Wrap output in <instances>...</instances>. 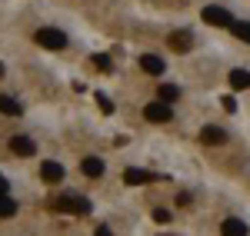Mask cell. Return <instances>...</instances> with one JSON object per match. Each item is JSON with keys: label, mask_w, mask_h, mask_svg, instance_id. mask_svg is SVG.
Masks as SVG:
<instances>
[{"label": "cell", "mask_w": 250, "mask_h": 236, "mask_svg": "<svg viewBox=\"0 0 250 236\" xmlns=\"http://www.w3.org/2000/svg\"><path fill=\"white\" fill-rule=\"evenodd\" d=\"M0 77H3V63H0Z\"/></svg>", "instance_id": "24"}, {"label": "cell", "mask_w": 250, "mask_h": 236, "mask_svg": "<svg viewBox=\"0 0 250 236\" xmlns=\"http://www.w3.org/2000/svg\"><path fill=\"white\" fill-rule=\"evenodd\" d=\"M140 67H144L147 73H164V60H160V57H154V54L140 57Z\"/></svg>", "instance_id": "12"}, {"label": "cell", "mask_w": 250, "mask_h": 236, "mask_svg": "<svg viewBox=\"0 0 250 236\" xmlns=\"http://www.w3.org/2000/svg\"><path fill=\"white\" fill-rule=\"evenodd\" d=\"M94 63L100 67V70H110V57H104V54H97V57H94Z\"/></svg>", "instance_id": "18"}, {"label": "cell", "mask_w": 250, "mask_h": 236, "mask_svg": "<svg viewBox=\"0 0 250 236\" xmlns=\"http://www.w3.org/2000/svg\"><path fill=\"white\" fill-rule=\"evenodd\" d=\"M230 87L247 90V87H250V70H230Z\"/></svg>", "instance_id": "16"}, {"label": "cell", "mask_w": 250, "mask_h": 236, "mask_svg": "<svg viewBox=\"0 0 250 236\" xmlns=\"http://www.w3.org/2000/svg\"><path fill=\"white\" fill-rule=\"evenodd\" d=\"M144 117L150 120V123H167V120L173 117V107H170V103L154 100V103H147V107H144Z\"/></svg>", "instance_id": "3"}, {"label": "cell", "mask_w": 250, "mask_h": 236, "mask_svg": "<svg viewBox=\"0 0 250 236\" xmlns=\"http://www.w3.org/2000/svg\"><path fill=\"white\" fill-rule=\"evenodd\" d=\"M154 219L157 223H167L170 219V210H154Z\"/></svg>", "instance_id": "20"}, {"label": "cell", "mask_w": 250, "mask_h": 236, "mask_svg": "<svg viewBox=\"0 0 250 236\" xmlns=\"http://www.w3.org/2000/svg\"><path fill=\"white\" fill-rule=\"evenodd\" d=\"M37 43L43 47V50H63V47H67V34H63L60 27H40Z\"/></svg>", "instance_id": "1"}, {"label": "cell", "mask_w": 250, "mask_h": 236, "mask_svg": "<svg viewBox=\"0 0 250 236\" xmlns=\"http://www.w3.org/2000/svg\"><path fill=\"white\" fill-rule=\"evenodd\" d=\"M97 100H100V103H104V110H107V113H114V103H110V100L104 97V93H100V97H97Z\"/></svg>", "instance_id": "21"}, {"label": "cell", "mask_w": 250, "mask_h": 236, "mask_svg": "<svg viewBox=\"0 0 250 236\" xmlns=\"http://www.w3.org/2000/svg\"><path fill=\"white\" fill-rule=\"evenodd\" d=\"M204 23H213V27H230L233 17L224 10V7H204Z\"/></svg>", "instance_id": "4"}, {"label": "cell", "mask_w": 250, "mask_h": 236, "mask_svg": "<svg viewBox=\"0 0 250 236\" xmlns=\"http://www.w3.org/2000/svg\"><path fill=\"white\" fill-rule=\"evenodd\" d=\"M220 236H247V226H244L240 219H224V226H220Z\"/></svg>", "instance_id": "10"}, {"label": "cell", "mask_w": 250, "mask_h": 236, "mask_svg": "<svg viewBox=\"0 0 250 236\" xmlns=\"http://www.w3.org/2000/svg\"><path fill=\"white\" fill-rule=\"evenodd\" d=\"M220 107H224L227 113H233V110H237V103H233V97H224V100H220Z\"/></svg>", "instance_id": "19"}, {"label": "cell", "mask_w": 250, "mask_h": 236, "mask_svg": "<svg viewBox=\"0 0 250 236\" xmlns=\"http://www.w3.org/2000/svg\"><path fill=\"white\" fill-rule=\"evenodd\" d=\"M200 140L210 143V146H220V143H227V130H220V127H204V130H200Z\"/></svg>", "instance_id": "8"}, {"label": "cell", "mask_w": 250, "mask_h": 236, "mask_svg": "<svg viewBox=\"0 0 250 236\" xmlns=\"http://www.w3.org/2000/svg\"><path fill=\"white\" fill-rule=\"evenodd\" d=\"M17 213V203L7 197V193H0V219H7V217H14Z\"/></svg>", "instance_id": "17"}, {"label": "cell", "mask_w": 250, "mask_h": 236, "mask_svg": "<svg viewBox=\"0 0 250 236\" xmlns=\"http://www.w3.org/2000/svg\"><path fill=\"white\" fill-rule=\"evenodd\" d=\"M124 183L144 186V183H154V173H147V170H124Z\"/></svg>", "instance_id": "9"}, {"label": "cell", "mask_w": 250, "mask_h": 236, "mask_svg": "<svg viewBox=\"0 0 250 236\" xmlns=\"http://www.w3.org/2000/svg\"><path fill=\"white\" fill-rule=\"evenodd\" d=\"M10 150H14L17 157H34V153H37V146H34L30 137H10Z\"/></svg>", "instance_id": "7"}, {"label": "cell", "mask_w": 250, "mask_h": 236, "mask_svg": "<svg viewBox=\"0 0 250 236\" xmlns=\"http://www.w3.org/2000/svg\"><path fill=\"white\" fill-rule=\"evenodd\" d=\"M227 30H230L233 37H240L244 43H250V23H247V20H233V23L227 27Z\"/></svg>", "instance_id": "14"}, {"label": "cell", "mask_w": 250, "mask_h": 236, "mask_svg": "<svg viewBox=\"0 0 250 236\" xmlns=\"http://www.w3.org/2000/svg\"><path fill=\"white\" fill-rule=\"evenodd\" d=\"M20 110H23V107H20L14 97H0V113H7V117H20Z\"/></svg>", "instance_id": "15"}, {"label": "cell", "mask_w": 250, "mask_h": 236, "mask_svg": "<svg viewBox=\"0 0 250 236\" xmlns=\"http://www.w3.org/2000/svg\"><path fill=\"white\" fill-rule=\"evenodd\" d=\"M80 170H83V177H100V173H104V160L87 157L83 163H80Z\"/></svg>", "instance_id": "11"}, {"label": "cell", "mask_w": 250, "mask_h": 236, "mask_svg": "<svg viewBox=\"0 0 250 236\" xmlns=\"http://www.w3.org/2000/svg\"><path fill=\"white\" fill-rule=\"evenodd\" d=\"M94 236H114V233H110V226H97V233Z\"/></svg>", "instance_id": "22"}, {"label": "cell", "mask_w": 250, "mask_h": 236, "mask_svg": "<svg viewBox=\"0 0 250 236\" xmlns=\"http://www.w3.org/2000/svg\"><path fill=\"white\" fill-rule=\"evenodd\" d=\"M54 206H57L60 213H74V217L90 213V200H83V197H57V200H54Z\"/></svg>", "instance_id": "2"}, {"label": "cell", "mask_w": 250, "mask_h": 236, "mask_svg": "<svg viewBox=\"0 0 250 236\" xmlns=\"http://www.w3.org/2000/svg\"><path fill=\"white\" fill-rule=\"evenodd\" d=\"M40 177H43V183H60V180H63V166H60L57 160H43Z\"/></svg>", "instance_id": "5"}, {"label": "cell", "mask_w": 250, "mask_h": 236, "mask_svg": "<svg viewBox=\"0 0 250 236\" xmlns=\"http://www.w3.org/2000/svg\"><path fill=\"white\" fill-rule=\"evenodd\" d=\"M7 186H10V183H7V177L0 173V193H7Z\"/></svg>", "instance_id": "23"}, {"label": "cell", "mask_w": 250, "mask_h": 236, "mask_svg": "<svg viewBox=\"0 0 250 236\" xmlns=\"http://www.w3.org/2000/svg\"><path fill=\"white\" fill-rule=\"evenodd\" d=\"M157 93H160V103H177V100H180V87H173V83H164Z\"/></svg>", "instance_id": "13"}, {"label": "cell", "mask_w": 250, "mask_h": 236, "mask_svg": "<svg viewBox=\"0 0 250 236\" xmlns=\"http://www.w3.org/2000/svg\"><path fill=\"white\" fill-rule=\"evenodd\" d=\"M167 43H170L177 54H187V50L193 47V37H190V30H177V34H170V37H167Z\"/></svg>", "instance_id": "6"}]
</instances>
